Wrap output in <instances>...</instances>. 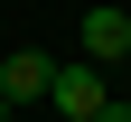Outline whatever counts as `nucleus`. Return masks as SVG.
<instances>
[{
	"label": "nucleus",
	"mask_w": 131,
	"mask_h": 122,
	"mask_svg": "<svg viewBox=\"0 0 131 122\" xmlns=\"http://www.w3.org/2000/svg\"><path fill=\"white\" fill-rule=\"evenodd\" d=\"M103 103H112V85H103V66H56V85H47V113H56V122H94V113H103Z\"/></svg>",
	"instance_id": "obj_1"
},
{
	"label": "nucleus",
	"mask_w": 131,
	"mask_h": 122,
	"mask_svg": "<svg viewBox=\"0 0 131 122\" xmlns=\"http://www.w3.org/2000/svg\"><path fill=\"white\" fill-rule=\"evenodd\" d=\"M47 85H56V57L47 47H9L0 57V94L9 103H47Z\"/></svg>",
	"instance_id": "obj_2"
},
{
	"label": "nucleus",
	"mask_w": 131,
	"mask_h": 122,
	"mask_svg": "<svg viewBox=\"0 0 131 122\" xmlns=\"http://www.w3.org/2000/svg\"><path fill=\"white\" fill-rule=\"evenodd\" d=\"M84 57H94V66H122V57H131V19L112 10V0L84 10Z\"/></svg>",
	"instance_id": "obj_3"
},
{
	"label": "nucleus",
	"mask_w": 131,
	"mask_h": 122,
	"mask_svg": "<svg viewBox=\"0 0 131 122\" xmlns=\"http://www.w3.org/2000/svg\"><path fill=\"white\" fill-rule=\"evenodd\" d=\"M94 122H131V103H103V113H94Z\"/></svg>",
	"instance_id": "obj_4"
},
{
	"label": "nucleus",
	"mask_w": 131,
	"mask_h": 122,
	"mask_svg": "<svg viewBox=\"0 0 131 122\" xmlns=\"http://www.w3.org/2000/svg\"><path fill=\"white\" fill-rule=\"evenodd\" d=\"M9 113H19V103H9V94H0V122H9Z\"/></svg>",
	"instance_id": "obj_5"
}]
</instances>
